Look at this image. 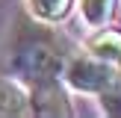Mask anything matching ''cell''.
<instances>
[{"label": "cell", "instance_id": "277c9868", "mask_svg": "<svg viewBox=\"0 0 121 118\" xmlns=\"http://www.w3.org/2000/svg\"><path fill=\"white\" fill-rule=\"evenodd\" d=\"M86 53L104 59V62L121 65V30L115 27H95V33L86 38Z\"/></svg>", "mask_w": 121, "mask_h": 118}, {"label": "cell", "instance_id": "52a82bcc", "mask_svg": "<svg viewBox=\"0 0 121 118\" xmlns=\"http://www.w3.org/2000/svg\"><path fill=\"white\" fill-rule=\"evenodd\" d=\"M115 3L118 0H80V3H74V6L80 9V18L86 21V27L95 30V27H104V24L112 18Z\"/></svg>", "mask_w": 121, "mask_h": 118}, {"label": "cell", "instance_id": "ba28073f", "mask_svg": "<svg viewBox=\"0 0 121 118\" xmlns=\"http://www.w3.org/2000/svg\"><path fill=\"white\" fill-rule=\"evenodd\" d=\"M98 100H100V112L104 115L121 118V80H112V86H106L98 94Z\"/></svg>", "mask_w": 121, "mask_h": 118}, {"label": "cell", "instance_id": "5b68a950", "mask_svg": "<svg viewBox=\"0 0 121 118\" xmlns=\"http://www.w3.org/2000/svg\"><path fill=\"white\" fill-rule=\"evenodd\" d=\"M30 115L27 106V92L18 80H12L9 74H0V118H24Z\"/></svg>", "mask_w": 121, "mask_h": 118}, {"label": "cell", "instance_id": "6da1fadb", "mask_svg": "<svg viewBox=\"0 0 121 118\" xmlns=\"http://www.w3.org/2000/svg\"><path fill=\"white\" fill-rule=\"evenodd\" d=\"M74 44L65 38L53 24L35 21L33 15H21L12 30L9 53H6V74L24 86V92L41 83L62 80V68Z\"/></svg>", "mask_w": 121, "mask_h": 118}, {"label": "cell", "instance_id": "7a4b0ae2", "mask_svg": "<svg viewBox=\"0 0 121 118\" xmlns=\"http://www.w3.org/2000/svg\"><path fill=\"white\" fill-rule=\"evenodd\" d=\"M112 80H115V65L104 62L92 53L74 50L62 68V83L68 86V92H77V94H95L98 97L106 86H112Z\"/></svg>", "mask_w": 121, "mask_h": 118}, {"label": "cell", "instance_id": "8992f818", "mask_svg": "<svg viewBox=\"0 0 121 118\" xmlns=\"http://www.w3.org/2000/svg\"><path fill=\"white\" fill-rule=\"evenodd\" d=\"M77 0H27L30 6V15L35 18V21H44V24H62L65 18L71 15V9H74Z\"/></svg>", "mask_w": 121, "mask_h": 118}, {"label": "cell", "instance_id": "3957f363", "mask_svg": "<svg viewBox=\"0 0 121 118\" xmlns=\"http://www.w3.org/2000/svg\"><path fill=\"white\" fill-rule=\"evenodd\" d=\"M27 106H30V115H41V118L74 115L71 92H68V86H65L62 80L41 83V86L27 88Z\"/></svg>", "mask_w": 121, "mask_h": 118}]
</instances>
